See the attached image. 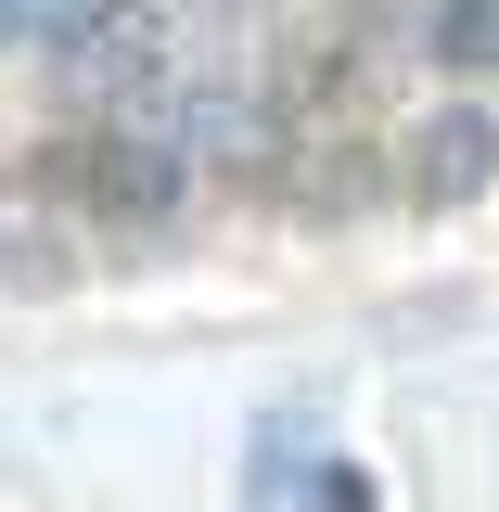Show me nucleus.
<instances>
[{
  "instance_id": "1",
  "label": "nucleus",
  "mask_w": 499,
  "mask_h": 512,
  "mask_svg": "<svg viewBox=\"0 0 499 512\" xmlns=\"http://www.w3.org/2000/svg\"><path fill=\"white\" fill-rule=\"evenodd\" d=\"M499 180V116H423L410 141V205H474Z\"/></svg>"
},
{
  "instance_id": "2",
  "label": "nucleus",
  "mask_w": 499,
  "mask_h": 512,
  "mask_svg": "<svg viewBox=\"0 0 499 512\" xmlns=\"http://www.w3.org/2000/svg\"><path fill=\"white\" fill-rule=\"evenodd\" d=\"M77 180L103 192V205H128V218H154V205H180V154L167 141H90Z\"/></svg>"
},
{
  "instance_id": "3",
  "label": "nucleus",
  "mask_w": 499,
  "mask_h": 512,
  "mask_svg": "<svg viewBox=\"0 0 499 512\" xmlns=\"http://www.w3.org/2000/svg\"><path fill=\"white\" fill-rule=\"evenodd\" d=\"M0 26L39 39V52H90V39H116V26H128V0H0Z\"/></svg>"
},
{
  "instance_id": "4",
  "label": "nucleus",
  "mask_w": 499,
  "mask_h": 512,
  "mask_svg": "<svg viewBox=\"0 0 499 512\" xmlns=\"http://www.w3.org/2000/svg\"><path fill=\"white\" fill-rule=\"evenodd\" d=\"M436 64L499 77V0H436Z\"/></svg>"
},
{
  "instance_id": "5",
  "label": "nucleus",
  "mask_w": 499,
  "mask_h": 512,
  "mask_svg": "<svg viewBox=\"0 0 499 512\" xmlns=\"http://www.w3.org/2000/svg\"><path fill=\"white\" fill-rule=\"evenodd\" d=\"M320 512H372V487H359V474L333 461V474H320Z\"/></svg>"
}]
</instances>
